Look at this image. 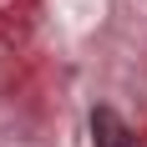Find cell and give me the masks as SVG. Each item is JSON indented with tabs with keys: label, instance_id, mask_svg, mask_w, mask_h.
<instances>
[{
	"label": "cell",
	"instance_id": "cell-1",
	"mask_svg": "<svg viewBox=\"0 0 147 147\" xmlns=\"http://www.w3.org/2000/svg\"><path fill=\"white\" fill-rule=\"evenodd\" d=\"M91 147H137V137L112 107H96L91 112Z\"/></svg>",
	"mask_w": 147,
	"mask_h": 147
}]
</instances>
